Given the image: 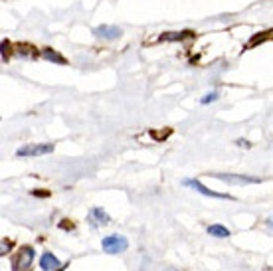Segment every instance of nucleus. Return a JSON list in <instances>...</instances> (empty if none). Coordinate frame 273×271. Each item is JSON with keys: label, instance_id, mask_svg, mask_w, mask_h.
Returning a JSON list of instances; mask_svg holds the SVG:
<instances>
[{"label": "nucleus", "instance_id": "obj_14", "mask_svg": "<svg viewBox=\"0 0 273 271\" xmlns=\"http://www.w3.org/2000/svg\"><path fill=\"white\" fill-rule=\"evenodd\" d=\"M8 53H10V42L4 40V42H2V59H4V61L8 59Z\"/></svg>", "mask_w": 273, "mask_h": 271}, {"label": "nucleus", "instance_id": "obj_7", "mask_svg": "<svg viewBox=\"0 0 273 271\" xmlns=\"http://www.w3.org/2000/svg\"><path fill=\"white\" fill-rule=\"evenodd\" d=\"M89 222H91V226H107L109 222H111V218L107 216V212L105 210H101V208H91V212H89Z\"/></svg>", "mask_w": 273, "mask_h": 271}, {"label": "nucleus", "instance_id": "obj_3", "mask_svg": "<svg viewBox=\"0 0 273 271\" xmlns=\"http://www.w3.org/2000/svg\"><path fill=\"white\" fill-rule=\"evenodd\" d=\"M210 176H214V178H218V180H224V182H228V184H259V182H261L259 178H255V176H245V174H222V172H214V174H210Z\"/></svg>", "mask_w": 273, "mask_h": 271}, {"label": "nucleus", "instance_id": "obj_2", "mask_svg": "<svg viewBox=\"0 0 273 271\" xmlns=\"http://www.w3.org/2000/svg\"><path fill=\"white\" fill-rule=\"evenodd\" d=\"M101 245H103V249H105L107 253L115 255V253H123V251L129 247V241H127V237L113 233V235H107V237H103Z\"/></svg>", "mask_w": 273, "mask_h": 271}, {"label": "nucleus", "instance_id": "obj_8", "mask_svg": "<svg viewBox=\"0 0 273 271\" xmlns=\"http://www.w3.org/2000/svg\"><path fill=\"white\" fill-rule=\"evenodd\" d=\"M40 267L44 269V271H53V269H57L59 267V261H57V257L53 255V253H42V257H40Z\"/></svg>", "mask_w": 273, "mask_h": 271}, {"label": "nucleus", "instance_id": "obj_13", "mask_svg": "<svg viewBox=\"0 0 273 271\" xmlns=\"http://www.w3.org/2000/svg\"><path fill=\"white\" fill-rule=\"evenodd\" d=\"M216 99H218V93H216V91H212V93H208L206 97H202V99H200V103H202V105H208V103H212V101H216Z\"/></svg>", "mask_w": 273, "mask_h": 271}, {"label": "nucleus", "instance_id": "obj_4", "mask_svg": "<svg viewBox=\"0 0 273 271\" xmlns=\"http://www.w3.org/2000/svg\"><path fill=\"white\" fill-rule=\"evenodd\" d=\"M53 152V144L51 142H44V144H28L16 150V156H38V154H49Z\"/></svg>", "mask_w": 273, "mask_h": 271}, {"label": "nucleus", "instance_id": "obj_9", "mask_svg": "<svg viewBox=\"0 0 273 271\" xmlns=\"http://www.w3.org/2000/svg\"><path fill=\"white\" fill-rule=\"evenodd\" d=\"M42 55H44L46 59H49V61L59 63V65H65V63H67V61H65V57H63V55H59L57 51H53L51 47H44V49H42Z\"/></svg>", "mask_w": 273, "mask_h": 271}, {"label": "nucleus", "instance_id": "obj_5", "mask_svg": "<svg viewBox=\"0 0 273 271\" xmlns=\"http://www.w3.org/2000/svg\"><path fill=\"white\" fill-rule=\"evenodd\" d=\"M93 34L97 36V38H103V40H117L121 34H123V30L119 28V26H111V24H101V26H97V28H93Z\"/></svg>", "mask_w": 273, "mask_h": 271}, {"label": "nucleus", "instance_id": "obj_16", "mask_svg": "<svg viewBox=\"0 0 273 271\" xmlns=\"http://www.w3.org/2000/svg\"><path fill=\"white\" fill-rule=\"evenodd\" d=\"M269 226H273V216H271V218H269Z\"/></svg>", "mask_w": 273, "mask_h": 271}, {"label": "nucleus", "instance_id": "obj_15", "mask_svg": "<svg viewBox=\"0 0 273 271\" xmlns=\"http://www.w3.org/2000/svg\"><path fill=\"white\" fill-rule=\"evenodd\" d=\"M10 247H12V241L2 239V243H0V255H6V253L10 251Z\"/></svg>", "mask_w": 273, "mask_h": 271}, {"label": "nucleus", "instance_id": "obj_11", "mask_svg": "<svg viewBox=\"0 0 273 271\" xmlns=\"http://www.w3.org/2000/svg\"><path fill=\"white\" fill-rule=\"evenodd\" d=\"M208 233L214 235V237H229V229L224 227V226H220V224L210 226V227H208Z\"/></svg>", "mask_w": 273, "mask_h": 271}, {"label": "nucleus", "instance_id": "obj_10", "mask_svg": "<svg viewBox=\"0 0 273 271\" xmlns=\"http://www.w3.org/2000/svg\"><path fill=\"white\" fill-rule=\"evenodd\" d=\"M194 34L190 30H184V32H174V34H162L160 40L162 42H176V40H184V38H192Z\"/></svg>", "mask_w": 273, "mask_h": 271}, {"label": "nucleus", "instance_id": "obj_1", "mask_svg": "<svg viewBox=\"0 0 273 271\" xmlns=\"http://www.w3.org/2000/svg\"><path fill=\"white\" fill-rule=\"evenodd\" d=\"M34 255H36L34 247H30V245L20 247V251H18L16 257L12 259V269H14V271H24V269H28V267L32 265V261H34Z\"/></svg>", "mask_w": 273, "mask_h": 271}, {"label": "nucleus", "instance_id": "obj_6", "mask_svg": "<svg viewBox=\"0 0 273 271\" xmlns=\"http://www.w3.org/2000/svg\"><path fill=\"white\" fill-rule=\"evenodd\" d=\"M182 184L194 188L196 192H200V194H204V196H212V198H228V200H231V196H228V194H220V192H214V190L206 188L200 180H190V178H186V180H182Z\"/></svg>", "mask_w": 273, "mask_h": 271}, {"label": "nucleus", "instance_id": "obj_12", "mask_svg": "<svg viewBox=\"0 0 273 271\" xmlns=\"http://www.w3.org/2000/svg\"><path fill=\"white\" fill-rule=\"evenodd\" d=\"M18 53L24 55V57H38V49H34V47L28 45V44H20V45H18Z\"/></svg>", "mask_w": 273, "mask_h": 271}]
</instances>
